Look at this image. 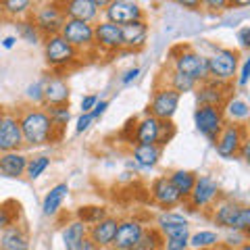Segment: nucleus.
<instances>
[{
  "mask_svg": "<svg viewBox=\"0 0 250 250\" xmlns=\"http://www.w3.org/2000/svg\"><path fill=\"white\" fill-rule=\"evenodd\" d=\"M248 140V127L246 125H240V123H225L223 129L219 131V136L215 138V150L221 159L229 161V159H236L242 144Z\"/></svg>",
  "mask_w": 250,
  "mask_h": 250,
  "instance_id": "8",
  "label": "nucleus"
},
{
  "mask_svg": "<svg viewBox=\"0 0 250 250\" xmlns=\"http://www.w3.org/2000/svg\"><path fill=\"white\" fill-rule=\"evenodd\" d=\"M94 123V119H92V115L90 113H82L80 115V119H77V125H75V131L77 134H83L85 129L90 127V125Z\"/></svg>",
  "mask_w": 250,
  "mask_h": 250,
  "instance_id": "41",
  "label": "nucleus"
},
{
  "mask_svg": "<svg viewBox=\"0 0 250 250\" xmlns=\"http://www.w3.org/2000/svg\"><path fill=\"white\" fill-rule=\"evenodd\" d=\"M173 138H175L173 121H161V119H154L152 115H146L140 121H136L134 144H154L163 148Z\"/></svg>",
  "mask_w": 250,
  "mask_h": 250,
  "instance_id": "4",
  "label": "nucleus"
},
{
  "mask_svg": "<svg viewBox=\"0 0 250 250\" xmlns=\"http://www.w3.org/2000/svg\"><path fill=\"white\" fill-rule=\"evenodd\" d=\"M19 208H21V205L15 202V200L0 202V231H4L6 228H11V225L17 223Z\"/></svg>",
  "mask_w": 250,
  "mask_h": 250,
  "instance_id": "34",
  "label": "nucleus"
},
{
  "mask_svg": "<svg viewBox=\"0 0 250 250\" xmlns=\"http://www.w3.org/2000/svg\"><path fill=\"white\" fill-rule=\"evenodd\" d=\"M146 225L140 221L136 217H125L119 219V225H117V231H115V238H113V250H131L134 244L140 240Z\"/></svg>",
  "mask_w": 250,
  "mask_h": 250,
  "instance_id": "15",
  "label": "nucleus"
},
{
  "mask_svg": "<svg viewBox=\"0 0 250 250\" xmlns=\"http://www.w3.org/2000/svg\"><path fill=\"white\" fill-rule=\"evenodd\" d=\"M179 100H182V96L175 90L167 88V85H156L152 92L150 104L146 108V115H152L154 119H161V121H171L179 106Z\"/></svg>",
  "mask_w": 250,
  "mask_h": 250,
  "instance_id": "11",
  "label": "nucleus"
},
{
  "mask_svg": "<svg viewBox=\"0 0 250 250\" xmlns=\"http://www.w3.org/2000/svg\"><path fill=\"white\" fill-rule=\"evenodd\" d=\"M210 219L217 228L231 229V231H244L250 229V207L242 205L231 198H219L213 208H210Z\"/></svg>",
  "mask_w": 250,
  "mask_h": 250,
  "instance_id": "3",
  "label": "nucleus"
},
{
  "mask_svg": "<svg viewBox=\"0 0 250 250\" xmlns=\"http://www.w3.org/2000/svg\"><path fill=\"white\" fill-rule=\"evenodd\" d=\"M246 238L248 236L244 231H231V229H228V236L221 238V244H219V246H221L223 250H238L242 244H246V242H248Z\"/></svg>",
  "mask_w": 250,
  "mask_h": 250,
  "instance_id": "39",
  "label": "nucleus"
},
{
  "mask_svg": "<svg viewBox=\"0 0 250 250\" xmlns=\"http://www.w3.org/2000/svg\"><path fill=\"white\" fill-rule=\"evenodd\" d=\"M48 167H50V159H48V156H44V154L34 156V159H27L25 175H27L29 179H38Z\"/></svg>",
  "mask_w": 250,
  "mask_h": 250,
  "instance_id": "38",
  "label": "nucleus"
},
{
  "mask_svg": "<svg viewBox=\"0 0 250 250\" xmlns=\"http://www.w3.org/2000/svg\"><path fill=\"white\" fill-rule=\"evenodd\" d=\"M210 250H223V248H221V246H217V248H210Z\"/></svg>",
  "mask_w": 250,
  "mask_h": 250,
  "instance_id": "54",
  "label": "nucleus"
},
{
  "mask_svg": "<svg viewBox=\"0 0 250 250\" xmlns=\"http://www.w3.org/2000/svg\"><path fill=\"white\" fill-rule=\"evenodd\" d=\"M2 117H4V108L0 106V123H2Z\"/></svg>",
  "mask_w": 250,
  "mask_h": 250,
  "instance_id": "53",
  "label": "nucleus"
},
{
  "mask_svg": "<svg viewBox=\"0 0 250 250\" xmlns=\"http://www.w3.org/2000/svg\"><path fill=\"white\" fill-rule=\"evenodd\" d=\"M150 198H152L154 205L161 207V208H173L177 205H182V198H179V194L175 192V188L171 186L167 175H161V177L152 179Z\"/></svg>",
  "mask_w": 250,
  "mask_h": 250,
  "instance_id": "18",
  "label": "nucleus"
},
{
  "mask_svg": "<svg viewBox=\"0 0 250 250\" xmlns=\"http://www.w3.org/2000/svg\"><path fill=\"white\" fill-rule=\"evenodd\" d=\"M238 250H250V246H248V242H246V244H242Z\"/></svg>",
  "mask_w": 250,
  "mask_h": 250,
  "instance_id": "52",
  "label": "nucleus"
},
{
  "mask_svg": "<svg viewBox=\"0 0 250 250\" xmlns=\"http://www.w3.org/2000/svg\"><path fill=\"white\" fill-rule=\"evenodd\" d=\"M69 194V186L67 184H57L54 188H50V192L44 196V202H42V213L46 217H54L61 210L62 207V200L67 198Z\"/></svg>",
  "mask_w": 250,
  "mask_h": 250,
  "instance_id": "29",
  "label": "nucleus"
},
{
  "mask_svg": "<svg viewBox=\"0 0 250 250\" xmlns=\"http://www.w3.org/2000/svg\"><path fill=\"white\" fill-rule=\"evenodd\" d=\"M46 113H48L52 125L57 127L59 131L65 129V125L71 119V113H69V104H62V106H46Z\"/></svg>",
  "mask_w": 250,
  "mask_h": 250,
  "instance_id": "37",
  "label": "nucleus"
},
{
  "mask_svg": "<svg viewBox=\"0 0 250 250\" xmlns=\"http://www.w3.org/2000/svg\"><path fill=\"white\" fill-rule=\"evenodd\" d=\"M98 96L96 94H88V96H83L82 98V113H92V108L96 106V103H98Z\"/></svg>",
  "mask_w": 250,
  "mask_h": 250,
  "instance_id": "44",
  "label": "nucleus"
},
{
  "mask_svg": "<svg viewBox=\"0 0 250 250\" xmlns=\"http://www.w3.org/2000/svg\"><path fill=\"white\" fill-rule=\"evenodd\" d=\"M194 125L202 136L210 142H215V138L219 136V131L225 125L223 108L221 106H198L194 111Z\"/></svg>",
  "mask_w": 250,
  "mask_h": 250,
  "instance_id": "12",
  "label": "nucleus"
},
{
  "mask_svg": "<svg viewBox=\"0 0 250 250\" xmlns=\"http://www.w3.org/2000/svg\"><path fill=\"white\" fill-rule=\"evenodd\" d=\"M229 83H221L215 80H207L196 85V103L198 106H223L228 100Z\"/></svg>",
  "mask_w": 250,
  "mask_h": 250,
  "instance_id": "17",
  "label": "nucleus"
},
{
  "mask_svg": "<svg viewBox=\"0 0 250 250\" xmlns=\"http://www.w3.org/2000/svg\"><path fill=\"white\" fill-rule=\"evenodd\" d=\"M134 163L142 169H152L156 163L161 161V154H163V148L161 146H154V144H136L134 146Z\"/></svg>",
  "mask_w": 250,
  "mask_h": 250,
  "instance_id": "28",
  "label": "nucleus"
},
{
  "mask_svg": "<svg viewBox=\"0 0 250 250\" xmlns=\"http://www.w3.org/2000/svg\"><path fill=\"white\" fill-rule=\"evenodd\" d=\"M80 250H100V248H98L96 244H94V242H92L90 238H85V240H83V244H82V248H80Z\"/></svg>",
  "mask_w": 250,
  "mask_h": 250,
  "instance_id": "51",
  "label": "nucleus"
},
{
  "mask_svg": "<svg viewBox=\"0 0 250 250\" xmlns=\"http://www.w3.org/2000/svg\"><path fill=\"white\" fill-rule=\"evenodd\" d=\"M23 146L21 125L15 113H4L2 123H0V154L15 152Z\"/></svg>",
  "mask_w": 250,
  "mask_h": 250,
  "instance_id": "16",
  "label": "nucleus"
},
{
  "mask_svg": "<svg viewBox=\"0 0 250 250\" xmlns=\"http://www.w3.org/2000/svg\"><path fill=\"white\" fill-rule=\"evenodd\" d=\"M163 75H167L165 77V83H163V85H167V88L175 90L179 96H182V94H188V92H194V90H196V85H198L194 80H190V77L177 73L175 69H167V71H163Z\"/></svg>",
  "mask_w": 250,
  "mask_h": 250,
  "instance_id": "31",
  "label": "nucleus"
},
{
  "mask_svg": "<svg viewBox=\"0 0 250 250\" xmlns=\"http://www.w3.org/2000/svg\"><path fill=\"white\" fill-rule=\"evenodd\" d=\"M19 38L23 42H27V44H40L44 38H42V34L38 31V27L34 25V21H31L29 17L27 19H21L19 23Z\"/></svg>",
  "mask_w": 250,
  "mask_h": 250,
  "instance_id": "36",
  "label": "nucleus"
},
{
  "mask_svg": "<svg viewBox=\"0 0 250 250\" xmlns=\"http://www.w3.org/2000/svg\"><path fill=\"white\" fill-rule=\"evenodd\" d=\"M62 244H65V250H80L83 240L88 238V225H83L82 221H69L65 228H62Z\"/></svg>",
  "mask_w": 250,
  "mask_h": 250,
  "instance_id": "26",
  "label": "nucleus"
},
{
  "mask_svg": "<svg viewBox=\"0 0 250 250\" xmlns=\"http://www.w3.org/2000/svg\"><path fill=\"white\" fill-rule=\"evenodd\" d=\"M104 17L108 23H115V25H127V23L134 21H142L144 17V9L138 2H131V0H111L104 6Z\"/></svg>",
  "mask_w": 250,
  "mask_h": 250,
  "instance_id": "13",
  "label": "nucleus"
},
{
  "mask_svg": "<svg viewBox=\"0 0 250 250\" xmlns=\"http://www.w3.org/2000/svg\"><path fill=\"white\" fill-rule=\"evenodd\" d=\"M44 57H46V62H48L52 69H57V71L73 69L77 65H82V54L77 52L73 46H69L59 34L44 38Z\"/></svg>",
  "mask_w": 250,
  "mask_h": 250,
  "instance_id": "6",
  "label": "nucleus"
},
{
  "mask_svg": "<svg viewBox=\"0 0 250 250\" xmlns=\"http://www.w3.org/2000/svg\"><path fill=\"white\" fill-rule=\"evenodd\" d=\"M205 6L213 13H221L225 9H229L231 2H228V0H208V2H205Z\"/></svg>",
  "mask_w": 250,
  "mask_h": 250,
  "instance_id": "43",
  "label": "nucleus"
},
{
  "mask_svg": "<svg viewBox=\"0 0 250 250\" xmlns=\"http://www.w3.org/2000/svg\"><path fill=\"white\" fill-rule=\"evenodd\" d=\"M44 106H62L69 104V83L61 75H50L42 82Z\"/></svg>",
  "mask_w": 250,
  "mask_h": 250,
  "instance_id": "19",
  "label": "nucleus"
},
{
  "mask_svg": "<svg viewBox=\"0 0 250 250\" xmlns=\"http://www.w3.org/2000/svg\"><path fill=\"white\" fill-rule=\"evenodd\" d=\"M117 225H119V219L108 215V217L103 219V221L90 225V228H88V238H90L100 250H106V248H111V244H113Z\"/></svg>",
  "mask_w": 250,
  "mask_h": 250,
  "instance_id": "20",
  "label": "nucleus"
},
{
  "mask_svg": "<svg viewBox=\"0 0 250 250\" xmlns=\"http://www.w3.org/2000/svg\"><path fill=\"white\" fill-rule=\"evenodd\" d=\"M21 134H23V144L27 146H46L54 144L62 138V131H59L52 125L48 113L42 106H25L17 115Z\"/></svg>",
  "mask_w": 250,
  "mask_h": 250,
  "instance_id": "1",
  "label": "nucleus"
},
{
  "mask_svg": "<svg viewBox=\"0 0 250 250\" xmlns=\"http://www.w3.org/2000/svg\"><path fill=\"white\" fill-rule=\"evenodd\" d=\"M248 77H250V59H244L242 61V69H240V77H238V85L244 88L248 83Z\"/></svg>",
  "mask_w": 250,
  "mask_h": 250,
  "instance_id": "42",
  "label": "nucleus"
},
{
  "mask_svg": "<svg viewBox=\"0 0 250 250\" xmlns=\"http://www.w3.org/2000/svg\"><path fill=\"white\" fill-rule=\"evenodd\" d=\"M167 177H169L171 186L175 188V192L179 194L182 202H186V198L190 196L194 184H196V177L198 175L194 173V171H188V169H175V171H171Z\"/></svg>",
  "mask_w": 250,
  "mask_h": 250,
  "instance_id": "27",
  "label": "nucleus"
},
{
  "mask_svg": "<svg viewBox=\"0 0 250 250\" xmlns=\"http://www.w3.org/2000/svg\"><path fill=\"white\" fill-rule=\"evenodd\" d=\"M31 6H34V2H29V0H2L0 2V11L4 15H9V17L21 19L31 13Z\"/></svg>",
  "mask_w": 250,
  "mask_h": 250,
  "instance_id": "35",
  "label": "nucleus"
},
{
  "mask_svg": "<svg viewBox=\"0 0 250 250\" xmlns=\"http://www.w3.org/2000/svg\"><path fill=\"white\" fill-rule=\"evenodd\" d=\"M59 36L65 40L69 46H73L83 57L85 52H94V25L92 23L75 21V19H65Z\"/></svg>",
  "mask_w": 250,
  "mask_h": 250,
  "instance_id": "9",
  "label": "nucleus"
},
{
  "mask_svg": "<svg viewBox=\"0 0 250 250\" xmlns=\"http://www.w3.org/2000/svg\"><path fill=\"white\" fill-rule=\"evenodd\" d=\"M238 42H240V46L242 48H250V27L248 25H244L240 31H238Z\"/></svg>",
  "mask_w": 250,
  "mask_h": 250,
  "instance_id": "47",
  "label": "nucleus"
},
{
  "mask_svg": "<svg viewBox=\"0 0 250 250\" xmlns=\"http://www.w3.org/2000/svg\"><path fill=\"white\" fill-rule=\"evenodd\" d=\"M219 244H221V236L210 229H202V231L192 233L190 240H188L190 250H210V248H217Z\"/></svg>",
  "mask_w": 250,
  "mask_h": 250,
  "instance_id": "32",
  "label": "nucleus"
},
{
  "mask_svg": "<svg viewBox=\"0 0 250 250\" xmlns=\"http://www.w3.org/2000/svg\"><path fill=\"white\" fill-rule=\"evenodd\" d=\"M29 19L34 21L42 38H50L61 31L62 23H65V13L61 9V2H44L29 13Z\"/></svg>",
  "mask_w": 250,
  "mask_h": 250,
  "instance_id": "10",
  "label": "nucleus"
},
{
  "mask_svg": "<svg viewBox=\"0 0 250 250\" xmlns=\"http://www.w3.org/2000/svg\"><path fill=\"white\" fill-rule=\"evenodd\" d=\"M207 65H208V80L221 82V83H229L236 77L238 65H240V52L233 48H217L210 52V57H207Z\"/></svg>",
  "mask_w": 250,
  "mask_h": 250,
  "instance_id": "5",
  "label": "nucleus"
},
{
  "mask_svg": "<svg viewBox=\"0 0 250 250\" xmlns=\"http://www.w3.org/2000/svg\"><path fill=\"white\" fill-rule=\"evenodd\" d=\"M106 108H108V103H106V100H98L96 106H94V108H92V113H90V115H92V119H94V121H98L100 117L106 113Z\"/></svg>",
  "mask_w": 250,
  "mask_h": 250,
  "instance_id": "46",
  "label": "nucleus"
},
{
  "mask_svg": "<svg viewBox=\"0 0 250 250\" xmlns=\"http://www.w3.org/2000/svg\"><path fill=\"white\" fill-rule=\"evenodd\" d=\"M223 108V117H225V123H240V125H246L248 117H250V106L244 98H238V96H231L225 100Z\"/></svg>",
  "mask_w": 250,
  "mask_h": 250,
  "instance_id": "25",
  "label": "nucleus"
},
{
  "mask_svg": "<svg viewBox=\"0 0 250 250\" xmlns=\"http://www.w3.org/2000/svg\"><path fill=\"white\" fill-rule=\"evenodd\" d=\"M15 44H17V38H15V36H6L4 38V40H2V48H6V50H11L13 48V46Z\"/></svg>",
  "mask_w": 250,
  "mask_h": 250,
  "instance_id": "50",
  "label": "nucleus"
},
{
  "mask_svg": "<svg viewBox=\"0 0 250 250\" xmlns=\"http://www.w3.org/2000/svg\"><path fill=\"white\" fill-rule=\"evenodd\" d=\"M179 6H184V9H190V11H196V9H200V6H202V2H198V0H194V2H190V0H182Z\"/></svg>",
  "mask_w": 250,
  "mask_h": 250,
  "instance_id": "48",
  "label": "nucleus"
},
{
  "mask_svg": "<svg viewBox=\"0 0 250 250\" xmlns=\"http://www.w3.org/2000/svg\"><path fill=\"white\" fill-rule=\"evenodd\" d=\"M61 9L65 13V19H75L83 23H94L100 13L94 0H67V2H61Z\"/></svg>",
  "mask_w": 250,
  "mask_h": 250,
  "instance_id": "21",
  "label": "nucleus"
},
{
  "mask_svg": "<svg viewBox=\"0 0 250 250\" xmlns=\"http://www.w3.org/2000/svg\"><path fill=\"white\" fill-rule=\"evenodd\" d=\"M0 250H29V236L25 228L15 223L0 231Z\"/></svg>",
  "mask_w": 250,
  "mask_h": 250,
  "instance_id": "23",
  "label": "nucleus"
},
{
  "mask_svg": "<svg viewBox=\"0 0 250 250\" xmlns=\"http://www.w3.org/2000/svg\"><path fill=\"white\" fill-rule=\"evenodd\" d=\"M248 152H250V142H248V140H246V142H244V144H242V148H240V152H238V156H240V159H244V161H250V159H248Z\"/></svg>",
  "mask_w": 250,
  "mask_h": 250,
  "instance_id": "49",
  "label": "nucleus"
},
{
  "mask_svg": "<svg viewBox=\"0 0 250 250\" xmlns=\"http://www.w3.org/2000/svg\"><path fill=\"white\" fill-rule=\"evenodd\" d=\"M25 167H27V156L21 150L0 154V175L17 179L25 173Z\"/></svg>",
  "mask_w": 250,
  "mask_h": 250,
  "instance_id": "24",
  "label": "nucleus"
},
{
  "mask_svg": "<svg viewBox=\"0 0 250 250\" xmlns=\"http://www.w3.org/2000/svg\"><path fill=\"white\" fill-rule=\"evenodd\" d=\"M121 40H123V48H127L131 52L142 50L146 46V40H148V23H146V19L123 25L121 27Z\"/></svg>",
  "mask_w": 250,
  "mask_h": 250,
  "instance_id": "22",
  "label": "nucleus"
},
{
  "mask_svg": "<svg viewBox=\"0 0 250 250\" xmlns=\"http://www.w3.org/2000/svg\"><path fill=\"white\" fill-rule=\"evenodd\" d=\"M104 217H108V208L106 207H80L77 208V221H82L83 225H94V223H98V221H103Z\"/></svg>",
  "mask_w": 250,
  "mask_h": 250,
  "instance_id": "33",
  "label": "nucleus"
},
{
  "mask_svg": "<svg viewBox=\"0 0 250 250\" xmlns=\"http://www.w3.org/2000/svg\"><path fill=\"white\" fill-rule=\"evenodd\" d=\"M221 198V186L213 175H198L196 184H194L190 196L186 198V207L190 210H210L215 202Z\"/></svg>",
  "mask_w": 250,
  "mask_h": 250,
  "instance_id": "7",
  "label": "nucleus"
},
{
  "mask_svg": "<svg viewBox=\"0 0 250 250\" xmlns=\"http://www.w3.org/2000/svg\"><path fill=\"white\" fill-rule=\"evenodd\" d=\"M171 59V69H175L177 73H182L186 77H190L196 83H202L208 80V65L207 57L198 50H194L188 44H177L169 50Z\"/></svg>",
  "mask_w": 250,
  "mask_h": 250,
  "instance_id": "2",
  "label": "nucleus"
},
{
  "mask_svg": "<svg viewBox=\"0 0 250 250\" xmlns=\"http://www.w3.org/2000/svg\"><path fill=\"white\" fill-rule=\"evenodd\" d=\"M138 75H140V67H131V69H127V71L121 75V83L123 85H129L131 82L138 80Z\"/></svg>",
  "mask_w": 250,
  "mask_h": 250,
  "instance_id": "45",
  "label": "nucleus"
},
{
  "mask_svg": "<svg viewBox=\"0 0 250 250\" xmlns=\"http://www.w3.org/2000/svg\"><path fill=\"white\" fill-rule=\"evenodd\" d=\"M163 246H165V238H163L159 228L156 225H146L142 236H140V240L131 250H163Z\"/></svg>",
  "mask_w": 250,
  "mask_h": 250,
  "instance_id": "30",
  "label": "nucleus"
},
{
  "mask_svg": "<svg viewBox=\"0 0 250 250\" xmlns=\"http://www.w3.org/2000/svg\"><path fill=\"white\" fill-rule=\"evenodd\" d=\"M27 100L31 103V106H42L44 104V90H42V82H34L31 85H27Z\"/></svg>",
  "mask_w": 250,
  "mask_h": 250,
  "instance_id": "40",
  "label": "nucleus"
},
{
  "mask_svg": "<svg viewBox=\"0 0 250 250\" xmlns=\"http://www.w3.org/2000/svg\"><path fill=\"white\" fill-rule=\"evenodd\" d=\"M123 48L121 27L115 23H96L94 25V52H119Z\"/></svg>",
  "mask_w": 250,
  "mask_h": 250,
  "instance_id": "14",
  "label": "nucleus"
}]
</instances>
